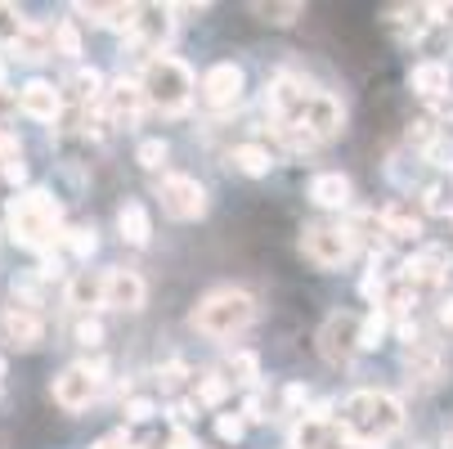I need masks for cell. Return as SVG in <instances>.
<instances>
[{
  "label": "cell",
  "instance_id": "2",
  "mask_svg": "<svg viewBox=\"0 0 453 449\" xmlns=\"http://www.w3.org/2000/svg\"><path fill=\"white\" fill-rule=\"evenodd\" d=\"M58 221H63V207L45 189H27V194H19L10 203V234H14V243H23L32 252H45L54 243Z\"/></svg>",
  "mask_w": 453,
  "mask_h": 449
},
{
  "label": "cell",
  "instance_id": "5",
  "mask_svg": "<svg viewBox=\"0 0 453 449\" xmlns=\"http://www.w3.org/2000/svg\"><path fill=\"white\" fill-rule=\"evenodd\" d=\"M301 252L314 270H337L355 256V229L346 225H305L301 229Z\"/></svg>",
  "mask_w": 453,
  "mask_h": 449
},
{
  "label": "cell",
  "instance_id": "6",
  "mask_svg": "<svg viewBox=\"0 0 453 449\" xmlns=\"http://www.w3.org/2000/svg\"><path fill=\"white\" fill-rule=\"evenodd\" d=\"M104 373H108V368H104L99 360H95V364H73V368H63V373L54 377V405L68 409V414L86 409V405L99 396Z\"/></svg>",
  "mask_w": 453,
  "mask_h": 449
},
{
  "label": "cell",
  "instance_id": "29",
  "mask_svg": "<svg viewBox=\"0 0 453 449\" xmlns=\"http://www.w3.org/2000/svg\"><path fill=\"white\" fill-rule=\"evenodd\" d=\"M27 32V19L14 10V5H0V41H10V45H19V36Z\"/></svg>",
  "mask_w": 453,
  "mask_h": 449
},
{
  "label": "cell",
  "instance_id": "23",
  "mask_svg": "<svg viewBox=\"0 0 453 449\" xmlns=\"http://www.w3.org/2000/svg\"><path fill=\"white\" fill-rule=\"evenodd\" d=\"M333 436V422H323V418H301L296 431H292V449H323Z\"/></svg>",
  "mask_w": 453,
  "mask_h": 449
},
{
  "label": "cell",
  "instance_id": "33",
  "mask_svg": "<svg viewBox=\"0 0 453 449\" xmlns=\"http://www.w3.org/2000/svg\"><path fill=\"white\" fill-rule=\"evenodd\" d=\"M242 431H247V422H242L238 414H234V418H229V414H220V418H216V436H220V440L238 445V440H242Z\"/></svg>",
  "mask_w": 453,
  "mask_h": 449
},
{
  "label": "cell",
  "instance_id": "31",
  "mask_svg": "<svg viewBox=\"0 0 453 449\" xmlns=\"http://www.w3.org/2000/svg\"><path fill=\"white\" fill-rule=\"evenodd\" d=\"M50 41L58 45V54H68V58H77V54H81V36H77V27H73V23H58V27L50 32Z\"/></svg>",
  "mask_w": 453,
  "mask_h": 449
},
{
  "label": "cell",
  "instance_id": "35",
  "mask_svg": "<svg viewBox=\"0 0 453 449\" xmlns=\"http://www.w3.org/2000/svg\"><path fill=\"white\" fill-rule=\"evenodd\" d=\"M126 418H131V422H149L153 418V400H126Z\"/></svg>",
  "mask_w": 453,
  "mask_h": 449
},
{
  "label": "cell",
  "instance_id": "15",
  "mask_svg": "<svg viewBox=\"0 0 453 449\" xmlns=\"http://www.w3.org/2000/svg\"><path fill=\"white\" fill-rule=\"evenodd\" d=\"M310 203L314 207H346L350 203V180L342 171H323L310 180Z\"/></svg>",
  "mask_w": 453,
  "mask_h": 449
},
{
  "label": "cell",
  "instance_id": "45",
  "mask_svg": "<svg viewBox=\"0 0 453 449\" xmlns=\"http://www.w3.org/2000/svg\"><path fill=\"white\" fill-rule=\"evenodd\" d=\"M440 314H444V324H453V297L444 301V310H440Z\"/></svg>",
  "mask_w": 453,
  "mask_h": 449
},
{
  "label": "cell",
  "instance_id": "11",
  "mask_svg": "<svg viewBox=\"0 0 453 449\" xmlns=\"http://www.w3.org/2000/svg\"><path fill=\"white\" fill-rule=\"evenodd\" d=\"M242 99V68L238 63H216L203 77V104L207 108H234Z\"/></svg>",
  "mask_w": 453,
  "mask_h": 449
},
{
  "label": "cell",
  "instance_id": "3",
  "mask_svg": "<svg viewBox=\"0 0 453 449\" xmlns=\"http://www.w3.org/2000/svg\"><path fill=\"white\" fill-rule=\"evenodd\" d=\"M256 319V301L242 292V288H216L198 301V310H193V329L207 333V337H238L251 329Z\"/></svg>",
  "mask_w": 453,
  "mask_h": 449
},
{
  "label": "cell",
  "instance_id": "40",
  "mask_svg": "<svg viewBox=\"0 0 453 449\" xmlns=\"http://www.w3.org/2000/svg\"><path fill=\"white\" fill-rule=\"evenodd\" d=\"M90 449H126V431H112V436H104V440H95Z\"/></svg>",
  "mask_w": 453,
  "mask_h": 449
},
{
  "label": "cell",
  "instance_id": "26",
  "mask_svg": "<svg viewBox=\"0 0 453 449\" xmlns=\"http://www.w3.org/2000/svg\"><path fill=\"white\" fill-rule=\"evenodd\" d=\"M381 337H386V310H372L368 319H359V351L381 346Z\"/></svg>",
  "mask_w": 453,
  "mask_h": 449
},
{
  "label": "cell",
  "instance_id": "4",
  "mask_svg": "<svg viewBox=\"0 0 453 449\" xmlns=\"http://www.w3.org/2000/svg\"><path fill=\"white\" fill-rule=\"evenodd\" d=\"M140 95H144V104H153L162 112H184L188 99H193V73H188V63H180L171 54L149 58V68L140 77Z\"/></svg>",
  "mask_w": 453,
  "mask_h": 449
},
{
  "label": "cell",
  "instance_id": "42",
  "mask_svg": "<svg viewBox=\"0 0 453 449\" xmlns=\"http://www.w3.org/2000/svg\"><path fill=\"white\" fill-rule=\"evenodd\" d=\"M283 400H288V405H301V400H305V387H301V382H292V387L283 391Z\"/></svg>",
  "mask_w": 453,
  "mask_h": 449
},
{
  "label": "cell",
  "instance_id": "36",
  "mask_svg": "<svg viewBox=\"0 0 453 449\" xmlns=\"http://www.w3.org/2000/svg\"><path fill=\"white\" fill-rule=\"evenodd\" d=\"M14 158H23L19 140H14V135H5V131H0V166H5V162H14Z\"/></svg>",
  "mask_w": 453,
  "mask_h": 449
},
{
  "label": "cell",
  "instance_id": "37",
  "mask_svg": "<svg viewBox=\"0 0 453 449\" xmlns=\"http://www.w3.org/2000/svg\"><path fill=\"white\" fill-rule=\"evenodd\" d=\"M0 171H5V180H10V184H23V180H27V166H23V158L5 162V166H0Z\"/></svg>",
  "mask_w": 453,
  "mask_h": 449
},
{
  "label": "cell",
  "instance_id": "30",
  "mask_svg": "<svg viewBox=\"0 0 453 449\" xmlns=\"http://www.w3.org/2000/svg\"><path fill=\"white\" fill-rule=\"evenodd\" d=\"M68 247L81 256H95V247H99V234H95V225H77V229H68Z\"/></svg>",
  "mask_w": 453,
  "mask_h": 449
},
{
  "label": "cell",
  "instance_id": "1",
  "mask_svg": "<svg viewBox=\"0 0 453 449\" xmlns=\"http://www.w3.org/2000/svg\"><path fill=\"white\" fill-rule=\"evenodd\" d=\"M400 427H404V409H400L395 396H386V391H355V396L342 400L337 431L350 445H359V449H381Z\"/></svg>",
  "mask_w": 453,
  "mask_h": 449
},
{
  "label": "cell",
  "instance_id": "9",
  "mask_svg": "<svg viewBox=\"0 0 453 449\" xmlns=\"http://www.w3.org/2000/svg\"><path fill=\"white\" fill-rule=\"evenodd\" d=\"M301 131L319 144V140H333L337 131H342V104L333 99V95H323V90H314L310 99H305V108H301Z\"/></svg>",
  "mask_w": 453,
  "mask_h": 449
},
{
  "label": "cell",
  "instance_id": "44",
  "mask_svg": "<svg viewBox=\"0 0 453 449\" xmlns=\"http://www.w3.org/2000/svg\"><path fill=\"white\" fill-rule=\"evenodd\" d=\"M10 108H19V95L10 99V95H0V112H10Z\"/></svg>",
  "mask_w": 453,
  "mask_h": 449
},
{
  "label": "cell",
  "instance_id": "18",
  "mask_svg": "<svg viewBox=\"0 0 453 449\" xmlns=\"http://www.w3.org/2000/svg\"><path fill=\"white\" fill-rule=\"evenodd\" d=\"M449 81H453L449 63H418V68H413V77H409V86H413L418 95H426V99H440V95H449Z\"/></svg>",
  "mask_w": 453,
  "mask_h": 449
},
{
  "label": "cell",
  "instance_id": "19",
  "mask_svg": "<svg viewBox=\"0 0 453 449\" xmlns=\"http://www.w3.org/2000/svg\"><path fill=\"white\" fill-rule=\"evenodd\" d=\"M444 279V252H418L413 261H404V283H440Z\"/></svg>",
  "mask_w": 453,
  "mask_h": 449
},
{
  "label": "cell",
  "instance_id": "20",
  "mask_svg": "<svg viewBox=\"0 0 453 449\" xmlns=\"http://www.w3.org/2000/svg\"><path fill=\"white\" fill-rule=\"evenodd\" d=\"M409 373L422 382V387H435V382L444 377V360L435 346H413L409 351Z\"/></svg>",
  "mask_w": 453,
  "mask_h": 449
},
{
  "label": "cell",
  "instance_id": "16",
  "mask_svg": "<svg viewBox=\"0 0 453 449\" xmlns=\"http://www.w3.org/2000/svg\"><path fill=\"white\" fill-rule=\"evenodd\" d=\"M108 112L117 117V121H135L140 112H144V95H140V81H117L108 95Z\"/></svg>",
  "mask_w": 453,
  "mask_h": 449
},
{
  "label": "cell",
  "instance_id": "43",
  "mask_svg": "<svg viewBox=\"0 0 453 449\" xmlns=\"http://www.w3.org/2000/svg\"><path fill=\"white\" fill-rule=\"evenodd\" d=\"M431 104H435L440 117H453V95H440V99H431Z\"/></svg>",
  "mask_w": 453,
  "mask_h": 449
},
{
  "label": "cell",
  "instance_id": "8",
  "mask_svg": "<svg viewBox=\"0 0 453 449\" xmlns=\"http://www.w3.org/2000/svg\"><path fill=\"white\" fill-rule=\"evenodd\" d=\"M359 351V314H328L323 319V329H319V355L328 360V364H346L350 355Z\"/></svg>",
  "mask_w": 453,
  "mask_h": 449
},
{
  "label": "cell",
  "instance_id": "25",
  "mask_svg": "<svg viewBox=\"0 0 453 449\" xmlns=\"http://www.w3.org/2000/svg\"><path fill=\"white\" fill-rule=\"evenodd\" d=\"M251 14L261 19V23H274V27H288L305 14V5H251Z\"/></svg>",
  "mask_w": 453,
  "mask_h": 449
},
{
  "label": "cell",
  "instance_id": "47",
  "mask_svg": "<svg viewBox=\"0 0 453 449\" xmlns=\"http://www.w3.org/2000/svg\"><path fill=\"white\" fill-rule=\"evenodd\" d=\"M0 377H5V360H0Z\"/></svg>",
  "mask_w": 453,
  "mask_h": 449
},
{
  "label": "cell",
  "instance_id": "27",
  "mask_svg": "<svg viewBox=\"0 0 453 449\" xmlns=\"http://www.w3.org/2000/svg\"><path fill=\"white\" fill-rule=\"evenodd\" d=\"M381 225H386V234H395V238H418V234H422V221H418V216H404L400 207L386 212Z\"/></svg>",
  "mask_w": 453,
  "mask_h": 449
},
{
  "label": "cell",
  "instance_id": "34",
  "mask_svg": "<svg viewBox=\"0 0 453 449\" xmlns=\"http://www.w3.org/2000/svg\"><path fill=\"white\" fill-rule=\"evenodd\" d=\"M77 342L81 346H99L104 342V324H99V319H81V324H77Z\"/></svg>",
  "mask_w": 453,
  "mask_h": 449
},
{
  "label": "cell",
  "instance_id": "28",
  "mask_svg": "<svg viewBox=\"0 0 453 449\" xmlns=\"http://www.w3.org/2000/svg\"><path fill=\"white\" fill-rule=\"evenodd\" d=\"M229 382H242V387H251L256 382V373H261V364H256V355L251 351H238V355H229Z\"/></svg>",
  "mask_w": 453,
  "mask_h": 449
},
{
  "label": "cell",
  "instance_id": "14",
  "mask_svg": "<svg viewBox=\"0 0 453 449\" xmlns=\"http://www.w3.org/2000/svg\"><path fill=\"white\" fill-rule=\"evenodd\" d=\"M19 108L27 112V117H36V121H54L58 112H63V95L50 86V81H27L23 90H19Z\"/></svg>",
  "mask_w": 453,
  "mask_h": 449
},
{
  "label": "cell",
  "instance_id": "24",
  "mask_svg": "<svg viewBox=\"0 0 453 449\" xmlns=\"http://www.w3.org/2000/svg\"><path fill=\"white\" fill-rule=\"evenodd\" d=\"M229 387H234V382H229L225 373H203V377H198V400L216 409V405H225Z\"/></svg>",
  "mask_w": 453,
  "mask_h": 449
},
{
  "label": "cell",
  "instance_id": "32",
  "mask_svg": "<svg viewBox=\"0 0 453 449\" xmlns=\"http://www.w3.org/2000/svg\"><path fill=\"white\" fill-rule=\"evenodd\" d=\"M135 158H140V166H144V171H157V166L166 162V140H144Z\"/></svg>",
  "mask_w": 453,
  "mask_h": 449
},
{
  "label": "cell",
  "instance_id": "7",
  "mask_svg": "<svg viewBox=\"0 0 453 449\" xmlns=\"http://www.w3.org/2000/svg\"><path fill=\"white\" fill-rule=\"evenodd\" d=\"M157 198H162V212L171 221H198V216H207V189L193 175H162Z\"/></svg>",
  "mask_w": 453,
  "mask_h": 449
},
{
  "label": "cell",
  "instance_id": "38",
  "mask_svg": "<svg viewBox=\"0 0 453 449\" xmlns=\"http://www.w3.org/2000/svg\"><path fill=\"white\" fill-rule=\"evenodd\" d=\"M261 418H265L261 400H256V396H247V405H242V422H261Z\"/></svg>",
  "mask_w": 453,
  "mask_h": 449
},
{
  "label": "cell",
  "instance_id": "12",
  "mask_svg": "<svg viewBox=\"0 0 453 449\" xmlns=\"http://www.w3.org/2000/svg\"><path fill=\"white\" fill-rule=\"evenodd\" d=\"M149 297L144 279L135 270H104V306L112 310H140Z\"/></svg>",
  "mask_w": 453,
  "mask_h": 449
},
{
  "label": "cell",
  "instance_id": "13",
  "mask_svg": "<svg viewBox=\"0 0 453 449\" xmlns=\"http://www.w3.org/2000/svg\"><path fill=\"white\" fill-rule=\"evenodd\" d=\"M171 5H135V23H131V36L144 45V50H162L171 41Z\"/></svg>",
  "mask_w": 453,
  "mask_h": 449
},
{
  "label": "cell",
  "instance_id": "22",
  "mask_svg": "<svg viewBox=\"0 0 453 449\" xmlns=\"http://www.w3.org/2000/svg\"><path fill=\"white\" fill-rule=\"evenodd\" d=\"M68 306H77V310L104 306V275H99V279H95V275H77V279L68 283Z\"/></svg>",
  "mask_w": 453,
  "mask_h": 449
},
{
  "label": "cell",
  "instance_id": "46",
  "mask_svg": "<svg viewBox=\"0 0 453 449\" xmlns=\"http://www.w3.org/2000/svg\"><path fill=\"white\" fill-rule=\"evenodd\" d=\"M0 90H5V63H0Z\"/></svg>",
  "mask_w": 453,
  "mask_h": 449
},
{
  "label": "cell",
  "instance_id": "17",
  "mask_svg": "<svg viewBox=\"0 0 453 449\" xmlns=\"http://www.w3.org/2000/svg\"><path fill=\"white\" fill-rule=\"evenodd\" d=\"M117 229H121V238L131 243V247H144V243L153 238V221H149L144 203H126V207L117 212Z\"/></svg>",
  "mask_w": 453,
  "mask_h": 449
},
{
  "label": "cell",
  "instance_id": "10",
  "mask_svg": "<svg viewBox=\"0 0 453 449\" xmlns=\"http://www.w3.org/2000/svg\"><path fill=\"white\" fill-rule=\"evenodd\" d=\"M0 333H5V342L19 346V351H36L45 342L41 314L27 310V306H5V310H0Z\"/></svg>",
  "mask_w": 453,
  "mask_h": 449
},
{
  "label": "cell",
  "instance_id": "41",
  "mask_svg": "<svg viewBox=\"0 0 453 449\" xmlns=\"http://www.w3.org/2000/svg\"><path fill=\"white\" fill-rule=\"evenodd\" d=\"M180 377H184V364H166V368H162V387H175Z\"/></svg>",
  "mask_w": 453,
  "mask_h": 449
},
{
  "label": "cell",
  "instance_id": "39",
  "mask_svg": "<svg viewBox=\"0 0 453 449\" xmlns=\"http://www.w3.org/2000/svg\"><path fill=\"white\" fill-rule=\"evenodd\" d=\"M171 449H203V445H198V436H188V431L180 427V431L171 436Z\"/></svg>",
  "mask_w": 453,
  "mask_h": 449
},
{
  "label": "cell",
  "instance_id": "21",
  "mask_svg": "<svg viewBox=\"0 0 453 449\" xmlns=\"http://www.w3.org/2000/svg\"><path fill=\"white\" fill-rule=\"evenodd\" d=\"M234 166H238L242 175H251V180H261V175H270L274 158H270V149H261V144H238V149H234Z\"/></svg>",
  "mask_w": 453,
  "mask_h": 449
}]
</instances>
